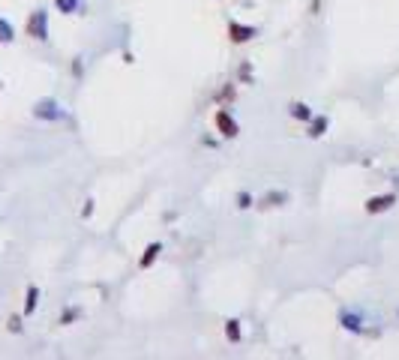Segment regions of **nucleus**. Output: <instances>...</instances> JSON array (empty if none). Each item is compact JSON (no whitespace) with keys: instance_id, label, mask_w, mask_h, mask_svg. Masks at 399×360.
Returning a JSON list of instances; mask_svg holds the SVG:
<instances>
[{"instance_id":"f257e3e1","label":"nucleus","mask_w":399,"mask_h":360,"mask_svg":"<svg viewBox=\"0 0 399 360\" xmlns=\"http://www.w3.org/2000/svg\"><path fill=\"white\" fill-rule=\"evenodd\" d=\"M216 129H219L225 138H234V135H237V123L231 120L228 111H216Z\"/></svg>"},{"instance_id":"f03ea898","label":"nucleus","mask_w":399,"mask_h":360,"mask_svg":"<svg viewBox=\"0 0 399 360\" xmlns=\"http://www.w3.org/2000/svg\"><path fill=\"white\" fill-rule=\"evenodd\" d=\"M27 33L36 39H45V12H33L27 21Z\"/></svg>"},{"instance_id":"7ed1b4c3","label":"nucleus","mask_w":399,"mask_h":360,"mask_svg":"<svg viewBox=\"0 0 399 360\" xmlns=\"http://www.w3.org/2000/svg\"><path fill=\"white\" fill-rule=\"evenodd\" d=\"M396 204V195H381V198H369L366 201V210L369 213H384V210H390Z\"/></svg>"},{"instance_id":"20e7f679","label":"nucleus","mask_w":399,"mask_h":360,"mask_svg":"<svg viewBox=\"0 0 399 360\" xmlns=\"http://www.w3.org/2000/svg\"><path fill=\"white\" fill-rule=\"evenodd\" d=\"M228 36H231V42H246L249 36H255V30H252V27H243V24H237V21H231V24H228Z\"/></svg>"},{"instance_id":"39448f33","label":"nucleus","mask_w":399,"mask_h":360,"mask_svg":"<svg viewBox=\"0 0 399 360\" xmlns=\"http://www.w3.org/2000/svg\"><path fill=\"white\" fill-rule=\"evenodd\" d=\"M36 117H48V120H54V117H60V111H57V105H54L51 99H45V102L36 105Z\"/></svg>"},{"instance_id":"423d86ee","label":"nucleus","mask_w":399,"mask_h":360,"mask_svg":"<svg viewBox=\"0 0 399 360\" xmlns=\"http://www.w3.org/2000/svg\"><path fill=\"white\" fill-rule=\"evenodd\" d=\"M159 252H162V246H159V243H150V246L144 249V258H141V267H150V264L156 261V255H159Z\"/></svg>"},{"instance_id":"0eeeda50","label":"nucleus","mask_w":399,"mask_h":360,"mask_svg":"<svg viewBox=\"0 0 399 360\" xmlns=\"http://www.w3.org/2000/svg\"><path fill=\"white\" fill-rule=\"evenodd\" d=\"M291 114H294L297 120H309V117H312V114H309V108H306V105H300V102H297V105H291Z\"/></svg>"},{"instance_id":"6e6552de","label":"nucleus","mask_w":399,"mask_h":360,"mask_svg":"<svg viewBox=\"0 0 399 360\" xmlns=\"http://www.w3.org/2000/svg\"><path fill=\"white\" fill-rule=\"evenodd\" d=\"M324 126H327V117H318V120L312 123V132H309V135H312V138H318V135L324 132Z\"/></svg>"},{"instance_id":"1a4fd4ad","label":"nucleus","mask_w":399,"mask_h":360,"mask_svg":"<svg viewBox=\"0 0 399 360\" xmlns=\"http://www.w3.org/2000/svg\"><path fill=\"white\" fill-rule=\"evenodd\" d=\"M342 324H345L348 330H360V318H357V315H342Z\"/></svg>"},{"instance_id":"9d476101","label":"nucleus","mask_w":399,"mask_h":360,"mask_svg":"<svg viewBox=\"0 0 399 360\" xmlns=\"http://www.w3.org/2000/svg\"><path fill=\"white\" fill-rule=\"evenodd\" d=\"M36 309V288L27 291V303H24V312H33Z\"/></svg>"},{"instance_id":"9b49d317","label":"nucleus","mask_w":399,"mask_h":360,"mask_svg":"<svg viewBox=\"0 0 399 360\" xmlns=\"http://www.w3.org/2000/svg\"><path fill=\"white\" fill-rule=\"evenodd\" d=\"M225 333H228V339H240V327H237V321H228V327H225Z\"/></svg>"},{"instance_id":"f8f14e48","label":"nucleus","mask_w":399,"mask_h":360,"mask_svg":"<svg viewBox=\"0 0 399 360\" xmlns=\"http://www.w3.org/2000/svg\"><path fill=\"white\" fill-rule=\"evenodd\" d=\"M12 39V27L6 21H0V42H9Z\"/></svg>"},{"instance_id":"ddd939ff","label":"nucleus","mask_w":399,"mask_h":360,"mask_svg":"<svg viewBox=\"0 0 399 360\" xmlns=\"http://www.w3.org/2000/svg\"><path fill=\"white\" fill-rule=\"evenodd\" d=\"M57 6H60V9H66V12H69V9H75V0H57Z\"/></svg>"}]
</instances>
